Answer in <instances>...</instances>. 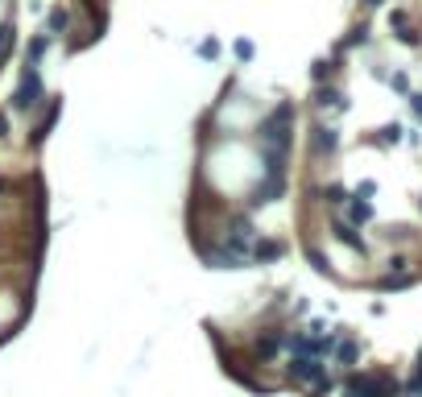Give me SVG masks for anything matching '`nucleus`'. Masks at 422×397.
Returning a JSON list of instances; mask_svg holds the SVG:
<instances>
[{
    "label": "nucleus",
    "instance_id": "obj_4",
    "mask_svg": "<svg viewBox=\"0 0 422 397\" xmlns=\"http://www.w3.org/2000/svg\"><path fill=\"white\" fill-rule=\"evenodd\" d=\"M336 149H340V133L332 124H315L311 128V153L323 157V153H336Z\"/></svg>",
    "mask_w": 422,
    "mask_h": 397
},
{
    "label": "nucleus",
    "instance_id": "obj_6",
    "mask_svg": "<svg viewBox=\"0 0 422 397\" xmlns=\"http://www.w3.org/2000/svg\"><path fill=\"white\" fill-rule=\"evenodd\" d=\"M315 108H319V112H327V108L344 112V108H348V99H344L336 87H319V91H315Z\"/></svg>",
    "mask_w": 422,
    "mask_h": 397
},
{
    "label": "nucleus",
    "instance_id": "obj_2",
    "mask_svg": "<svg viewBox=\"0 0 422 397\" xmlns=\"http://www.w3.org/2000/svg\"><path fill=\"white\" fill-rule=\"evenodd\" d=\"M41 99H46L41 95V75H37V66H25V75L12 91V112H33Z\"/></svg>",
    "mask_w": 422,
    "mask_h": 397
},
{
    "label": "nucleus",
    "instance_id": "obj_19",
    "mask_svg": "<svg viewBox=\"0 0 422 397\" xmlns=\"http://www.w3.org/2000/svg\"><path fill=\"white\" fill-rule=\"evenodd\" d=\"M4 137H8V116L0 112V141H4Z\"/></svg>",
    "mask_w": 422,
    "mask_h": 397
},
{
    "label": "nucleus",
    "instance_id": "obj_17",
    "mask_svg": "<svg viewBox=\"0 0 422 397\" xmlns=\"http://www.w3.org/2000/svg\"><path fill=\"white\" fill-rule=\"evenodd\" d=\"M232 54H236L240 62H249V58H253V41H244V37H240V41L232 46Z\"/></svg>",
    "mask_w": 422,
    "mask_h": 397
},
{
    "label": "nucleus",
    "instance_id": "obj_7",
    "mask_svg": "<svg viewBox=\"0 0 422 397\" xmlns=\"http://www.w3.org/2000/svg\"><path fill=\"white\" fill-rule=\"evenodd\" d=\"M70 29V12L66 8H50V17H46V33L50 37H62Z\"/></svg>",
    "mask_w": 422,
    "mask_h": 397
},
{
    "label": "nucleus",
    "instance_id": "obj_1",
    "mask_svg": "<svg viewBox=\"0 0 422 397\" xmlns=\"http://www.w3.org/2000/svg\"><path fill=\"white\" fill-rule=\"evenodd\" d=\"M290 133H294V104H278V108L261 120V145L290 153Z\"/></svg>",
    "mask_w": 422,
    "mask_h": 397
},
{
    "label": "nucleus",
    "instance_id": "obj_14",
    "mask_svg": "<svg viewBox=\"0 0 422 397\" xmlns=\"http://www.w3.org/2000/svg\"><path fill=\"white\" fill-rule=\"evenodd\" d=\"M336 356H340V365H352V360H356V356H361V348H356V344H352V340H344V344H340V348H336Z\"/></svg>",
    "mask_w": 422,
    "mask_h": 397
},
{
    "label": "nucleus",
    "instance_id": "obj_12",
    "mask_svg": "<svg viewBox=\"0 0 422 397\" xmlns=\"http://www.w3.org/2000/svg\"><path fill=\"white\" fill-rule=\"evenodd\" d=\"M348 215H352V224H369V220H373V203L356 195V203L348 207Z\"/></svg>",
    "mask_w": 422,
    "mask_h": 397
},
{
    "label": "nucleus",
    "instance_id": "obj_13",
    "mask_svg": "<svg viewBox=\"0 0 422 397\" xmlns=\"http://www.w3.org/2000/svg\"><path fill=\"white\" fill-rule=\"evenodd\" d=\"M12 41H17V29H12V21H0V62L12 54Z\"/></svg>",
    "mask_w": 422,
    "mask_h": 397
},
{
    "label": "nucleus",
    "instance_id": "obj_18",
    "mask_svg": "<svg viewBox=\"0 0 422 397\" xmlns=\"http://www.w3.org/2000/svg\"><path fill=\"white\" fill-rule=\"evenodd\" d=\"M199 54H203V58H215V54H220V46H215V41H203V46H199Z\"/></svg>",
    "mask_w": 422,
    "mask_h": 397
},
{
    "label": "nucleus",
    "instance_id": "obj_9",
    "mask_svg": "<svg viewBox=\"0 0 422 397\" xmlns=\"http://www.w3.org/2000/svg\"><path fill=\"white\" fill-rule=\"evenodd\" d=\"M332 232H336V240H340V244H348V249H356V253H365V240L356 236V228H352V224H344V220H340V224H332Z\"/></svg>",
    "mask_w": 422,
    "mask_h": 397
},
{
    "label": "nucleus",
    "instance_id": "obj_15",
    "mask_svg": "<svg viewBox=\"0 0 422 397\" xmlns=\"http://www.w3.org/2000/svg\"><path fill=\"white\" fill-rule=\"evenodd\" d=\"M323 199H327V203H332V207H340V203H348V191H344V186H336V182H332V186H327V191H323Z\"/></svg>",
    "mask_w": 422,
    "mask_h": 397
},
{
    "label": "nucleus",
    "instance_id": "obj_20",
    "mask_svg": "<svg viewBox=\"0 0 422 397\" xmlns=\"http://www.w3.org/2000/svg\"><path fill=\"white\" fill-rule=\"evenodd\" d=\"M365 4H381V0H365Z\"/></svg>",
    "mask_w": 422,
    "mask_h": 397
},
{
    "label": "nucleus",
    "instance_id": "obj_10",
    "mask_svg": "<svg viewBox=\"0 0 422 397\" xmlns=\"http://www.w3.org/2000/svg\"><path fill=\"white\" fill-rule=\"evenodd\" d=\"M50 50V33H37L29 46H25V66H37V58Z\"/></svg>",
    "mask_w": 422,
    "mask_h": 397
},
{
    "label": "nucleus",
    "instance_id": "obj_5",
    "mask_svg": "<svg viewBox=\"0 0 422 397\" xmlns=\"http://www.w3.org/2000/svg\"><path fill=\"white\" fill-rule=\"evenodd\" d=\"M282 340H286L282 331H261L253 348H257V356H261V360H274V356H278V348H282Z\"/></svg>",
    "mask_w": 422,
    "mask_h": 397
},
{
    "label": "nucleus",
    "instance_id": "obj_8",
    "mask_svg": "<svg viewBox=\"0 0 422 397\" xmlns=\"http://www.w3.org/2000/svg\"><path fill=\"white\" fill-rule=\"evenodd\" d=\"M58 108H62V99H50V108H46V116H41V124H37V133H33V145H41V141L50 137V128H54V120H58Z\"/></svg>",
    "mask_w": 422,
    "mask_h": 397
},
{
    "label": "nucleus",
    "instance_id": "obj_3",
    "mask_svg": "<svg viewBox=\"0 0 422 397\" xmlns=\"http://www.w3.org/2000/svg\"><path fill=\"white\" fill-rule=\"evenodd\" d=\"M282 195H286V174H265V178L253 186L249 203H253V207H265V203H278Z\"/></svg>",
    "mask_w": 422,
    "mask_h": 397
},
{
    "label": "nucleus",
    "instance_id": "obj_16",
    "mask_svg": "<svg viewBox=\"0 0 422 397\" xmlns=\"http://www.w3.org/2000/svg\"><path fill=\"white\" fill-rule=\"evenodd\" d=\"M311 75H315V83H323V79H332V75H336V62H315V70H311Z\"/></svg>",
    "mask_w": 422,
    "mask_h": 397
},
{
    "label": "nucleus",
    "instance_id": "obj_11",
    "mask_svg": "<svg viewBox=\"0 0 422 397\" xmlns=\"http://www.w3.org/2000/svg\"><path fill=\"white\" fill-rule=\"evenodd\" d=\"M253 257H257V261H278V257H282V244H278V240H257V244H253Z\"/></svg>",
    "mask_w": 422,
    "mask_h": 397
}]
</instances>
